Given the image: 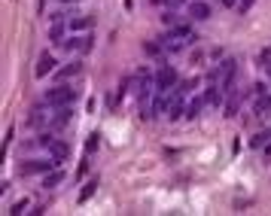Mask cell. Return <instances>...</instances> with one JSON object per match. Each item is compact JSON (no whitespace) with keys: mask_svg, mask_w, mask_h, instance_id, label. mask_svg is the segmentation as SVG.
Segmentation results:
<instances>
[{"mask_svg":"<svg viewBox=\"0 0 271 216\" xmlns=\"http://www.w3.org/2000/svg\"><path fill=\"white\" fill-rule=\"evenodd\" d=\"M235 67H238V61H232V58H226L223 64H214V70L207 73V82L210 85H220V88H232Z\"/></svg>","mask_w":271,"mask_h":216,"instance_id":"obj_1","label":"cell"},{"mask_svg":"<svg viewBox=\"0 0 271 216\" xmlns=\"http://www.w3.org/2000/svg\"><path fill=\"white\" fill-rule=\"evenodd\" d=\"M76 98H79V88H70V85H67V88H64V85H55V88H49V91H46V98H43V101H46L49 107H70Z\"/></svg>","mask_w":271,"mask_h":216,"instance_id":"obj_2","label":"cell"},{"mask_svg":"<svg viewBox=\"0 0 271 216\" xmlns=\"http://www.w3.org/2000/svg\"><path fill=\"white\" fill-rule=\"evenodd\" d=\"M177 82H180V79H177V70H174L171 64H162V67L156 70V88H159V91H171Z\"/></svg>","mask_w":271,"mask_h":216,"instance_id":"obj_3","label":"cell"},{"mask_svg":"<svg viewBox=\"0 0 271 216\" xmlns=\"http://www.w3.org/2000/svg\"><path fill=\"white\" fill-rule=\"evenodd\" d=\"M52 168H58L55 159H52V162H24V165L18 168V174H21V177H34V174H49Z\"/></svg>","mask_w":271,"mask_h":216,"instance_id":"obj_4","label":"cell"},{"mask_svg":"<svg viewBox=\"0 0 271 216\" xmlns=\"http://www.w3.org/2000/svg\"><path fill=\"white\" fill-rule=\"evenodd\" d=\"M183 98H186V95H180V91L171 95V107H168V119H171V122H177V119L186 116V104H183Z\"/></svg>","mask_w":271,"mask_h":216,"instance_id":"obj_5","label":"cell"},{"mask_svg":"<svg viewBox=\"0 0 271 216\" xmlns=\"http://www.w3.org/2000/svg\"><path fill=\"white\" fill-rule=\"evenodd\" d=\"M34 73H37V79H43V76L55 73V58H52L49 52H43V55L37 58V67H34Z\"/></svg>","mask_w":271,"mask_h":216,"instance_id":"obj_6","label":"cell"},{"mask_svg":"<svg viewBox=\"0 0 271 216\" xmlns=\"http://www.w3.org/2000/svg\"><path fill=\"white\" fill-rule=\"evenodd\" d=\"M46 110H49V104L43 101V104H37L34 110H31V116H27V125L31 128H43V122H46Z\"/></svg>","mask_w":271,"mask_h":216,"instance_id":"obj_7","label":"cell"},{"mask_svg":"<svg viewBox=\"0 0 271 216\" xmlns=\"http://www.w3.org/2000/svg\"><path fill=\"white\" fill-rule=\"evenodd\" d=\"M253 113L262 119V116H271V95L268 91H262V95H256V101H253Z\"/></svg>","mask_w":271,"mask_h":216,"instance_id":"obj_8","label":"cell"},{"mask_svg":"<svg viewBox=\"0 0 271 216\" xmlns=\"http://www.w3.org/2000/svg\"><path fill=\"white\" fill-rule=\"evenodd\" d=\"M79 73H82V64L73 61V64H67V67H58V70H55V79L64 82V79H73V76H79Z\"/></svg>","mask_w":271,"mask_h":216,"instance_id":"obj_9","label":"cell"},{"mask_svg":"<svg viewBox=\"0 0 271 216\" xmlns=\"http://www.w3.org/2000/svg\"><path fill=\"white\" fill-rule=\"evenodd\" d=\"M210 15V6L204 3V0H195V3H189V18H195V21H204Z\"/></svg>","mask_w":271,"mask_h":216,"instance_id":"obj_10","label":"cell"},{"mask_svg":"<svg viewBox=\"0 0 271 216\" xmlns=\"http://www.w3.org/2000/svg\"><path fill=\"white\" fill-rule=\"evenodd\" d=\"M49 152H52V159H55V162L61 165V162H64V159L70 156V143H64V140H55V143L49 146Z\"/></svg>","mask_w":271,"mask_h":216,"instance_id":"obj_11","label":"cell"},{"mask_svg":"<svg viewBox=\"0 0 271 216\" xmlns=\"http://www.w3.org/2000/svg\"><path fill=\"white\" fill-rule=\"evenodd\" d=\"M70 119H73V110H70V107H58V113H55V119H52V128H64Z\"/></svg>","mask_w":271,"mask_h":216,"instance_id":"obj_12","label":"cell"},{"mask_svg":"<svg viewBox=\"0 0 271 216\" xmlns=\"http://www.w3.org/2000/svg\"><path fill=\"white\" fill-rule=\"evenodd\" d=\"M168 107H171V95H165V91H162V95L153 101V107H149V110H153L156 116H162V113H168Z\"/></svg>","mask_w":271,"mask_h":216,"instance_id":"obj_13","label":"cell"},{"mask_svg":"<svg viewBox=\"0 0 271 216\" xmlns=\"http://www.w3.org/2000/svg\"><path fill=\"white\" fill-rule=\"evenodd\" d=\"M241 101H244V95H232V98L226 101V119H235V116H238V110H241Z\"/></svg>","mask_w":271,"mask_h":216,"instance_id":"obj_14","label":"cell"},{"mask_svg":"<svg viewBox=\"0 0 271 216\" xmlns=\"http://www.w3.org/2000/svg\"><path fill=\"white\" fill-rule=\"evenodd\" d=\"M70 27H73V30L95 27V15H73V18H70Z\"/></svg>","mask_w":271,"mask_h":216,"instance_id":"obj_15","label":"cell"},{"mask_svg":"<svg viewBox=\"0 0 271 216\" xmlns=\"http://www.w3.org/2000/svg\"><path fill=\"white\" fill-rule=\"evenodd\" d=\"M204 104H207L204 98H192V101L186 104V116H189V119H195V116H201V110H204Z\"/></svg>","mask_w":271,"mask_h":216,"instance_id":"obj_16","label":"cell"},{"mask_svg":"<svg viewBox=\"0 0 271 216\" xmlns=\"http://www.w3.org/2000/svg\"><path fill=\"white\" fill-rule=\"evenodd\" d=\"M61 180H64V171H55V168H52L49 174H43V186H46V189H55Z\"/></svg>","mask_w":271,"mask_h":216,"instance_id":"obj_17","label":"cell"},{"mask_svg":"<svg viewBox=\"0 0 271 216\" xmlns=\"http://www.w3.org/2000/svg\"><path fill=\"white\" fill-rule=\"evenodd\" d=\"M64 34H67V27H64L61 21H55V24L49 27V40H52V43H61V40H64Z\"/></svg>","mask_w":271,"mask_h":216,"instance_id":"obj_18","label":"cell"},{"mask_svg":"<svg viewBox=\"0 0 271 216\" xmlns=\"http://www.w3.org/2000/svg\"><path fill=\"white\" fill-rule=\"evenodd\" d=\"M204 101H207V104H214V107H217V104H223V91H220V85H210V88L204 91Z\"/></svg>","mask_w":271,"mask_h":216,"instance_id":"obj_19","label":"cell"},{"mask_svg":"<svg viewBox=\"0 0 271 216\" xmlns=\"http://www.w3.org/2000/svg\"><path fill=\"white\" fill-rule=\"evenodd\" d=\"M162 24H168V27H177V24H180V15H177L174 9H165V12H162Z\"/></svg>","mask_w":271,"mask_h":216,"instance_id":"obj_20","label":"cell"},{"mask_svg":"<svg viewBox=\"0 0 271 216\" xmlns=\"http://www.w3.org/2000/svg\"><path fill=\"white\" fill-rule=\"evenodd\" d=\"M268 140H271V128H268V131H259V134L250 140V146H253V149H259V146H265Z\"/></svg>","mask_w":271,"mask_h":216,"instance_id":"obj_21","label":"cell"},{"mask_svg":"<svg viewBox=\"0 0 271 216\" xmlns=\"http://www.w3.org/2000/svg\"><path fill=\"white\" fill-rule=\"evenodd\" d=\"M79 40H82V37H67V40H61V43H55V46H61L64 52H73V49H79Z\"/></svg>","mask_w":271,"mask_h":216,"instance_id":"obj_22","label":"cell"},{"mask_svg":"<svg viewBox=\"0 0 271 216\" xmlns=\"http://www.w3.org/2000/svg\"><path fill=\"white\" fill-rule=\"evenodd\" d=\"M95 192H98V180H92V183H85V186H82V192H79V201H88Z\"/></svg>","mask_w":271,"mask_h":216,"instance_id":"obj_23","label":"cell"},{"mask_svg":"<svg viewBox=\"0 0 271 216\" xmlns=\"http://www.w3.org/2000/svg\"><path fill=\"white\" fill-rule=\"evenodd\" d=\"M195 85H198V76H192V79H183V82H180V88H177V91H180V95H189V91H192V88H195Z\"/></svg>","mask_w":271,"mask_h":216,"instance_id":"obj_24","label":"cell"},{"mask_svg":"<svg viewBox=\"0 0 271 216\" xmlns=\"http://www.w3.org/2000/svg\"><path fill=\"white\" fill-rule=\"evenodd\" d=\"M52 143H55V134H49V131L37 134V146H52Z\"/></svg>","mask_w":271,"mask_h":216,"instance_id":"obj_25","label":"cell"},{"mask_svg":"<svg viewBox=\"0 0 271 216\" xmlns=\"http://www.w3.org/2000/svg\"><path fill=\"white\" fill-rule=\"evenodd\" d=\"M156 6H165V9H177L180 3H186V0H153Z\"/></svg>","mask_w":271,"mask_h":216,"instance_id":"obj_26","label":"cell"},{"mask_svg":"<svg viewBox=\"0 0 271 216\" xmlns=\"http://www.w3.org/2000/svg\"><path fill=\"white\" fill-rule=\"evenodd\" d=\"M143 49H146V55H159L165 46H162V43H143Z\"/></svg>","mask_w":271,"mask_h":216,"instance_id":"obj_27","label":"cell"},{"mask_svg":"<svg viewBox=\"0 0 271 216\" xmlns=\"http://www.w3.org/2000/svg\"><path fill=\"white\" fill-rule=\"evenodd\" d=\"M98 143H101V134H92V137L85 140V149H88V152H95V149H98Z\"/></svg>","mask_w":271,"mask_h":216,"instance_id":"obj_28","label":"cell"},{"mask_svg":"<svg viewBox=\"0 0 271 216\" xmlns=\"http://www.w3.org/2000/svg\"><path fill=\"white\" fill-rule=\"evenodd\" d=\"M92 46H95V43H92V37H82V40H79V52H82V55H85V52H92Z\"/></svg>","mask_w":271,"mask_h":216,"instance_id":"obj_29","label":"cell"},{"mask_svg":"<svg viewBox=\"0 0 271 216\" xmlns=\"http://www.w3.org/2000/svg\"><path fill=\"white\" fill-rule=\"evenodd\" d=\"M253 3H256V0H238V12H250Z\"/></svg>","mask_w":271,"mask_h":216,"instance_id":"obj_30","label":"cell"},{"mask_svg":"<svg viewBox=\"0 0 271 216\" xmlns=\"http://www.w3.org/2000/svg\"><path fill=\"white\" fill-rule=\"evenodd\" d=\"M24 207H27V201H18V204H12V210H9V213H21Z\"/></svg>","mask_w":271,"mask_h":216,"instance_id":"obj_31","label":"cell"},{"mask_svg":"<svg viewBox=\"0 0 271 216\" xmlns=\"http://www.w3.org/2000/svg\"><path fill=\"white\" fill-rule=\"evenodd\" d=\"M265 159H268V162H271V143H268V146H265Z\"/></svg>","mask_w":271,"mask_h":216,"instance_id":"obj_32","label":"cell"},{"mask_svg":"<svg viewBox=\"0 0 271 216\" xmlns=\"http://www.w3.org/2000/svg\"><path fill=\"white\" fill-rule=\"evenodd\" d=\"M223 3H226V6H235V3H238V0H223Z\"/></svg>","mask_w":271,"mask_h":216,"instance_id":"obj_33","label":"cell"},{"mask_svg":"<svg viewBox=\"0 0 271 216\" xmlns=\"http://www.w3.org/2000/svg\"><path fill=\"white\" fill-rule=\"evenodd\" d=\"M61 3H76V0H61Z\"/></svg>","mask_w":271,"mask_h":216,"instance_id":"obj_34","label":"cell"}]
</instances>
